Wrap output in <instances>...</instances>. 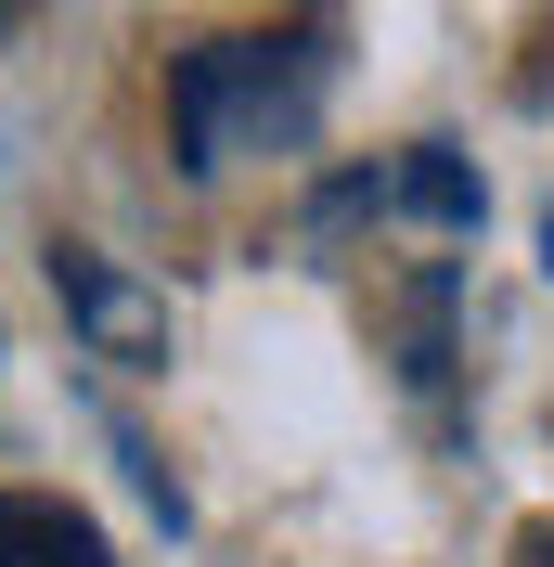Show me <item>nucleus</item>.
<instances>
[{"instance_id":"f257e3e1","label":"nucleus","mask_w":554,"mask_h":567,"mask_svg":"<svg viewBox=\"0 0 554 567\" xmlns=\"http://www.w3.org/2000/svg\"><path fill=\"white\" fill-rule=\"evenodd\" d=\"M52 284H65V322L91 336V361H116V374H168V297H142L116 258L91 246H52Z\"/></svg>"},{"instance_id":"f03ea898","label":"nucleus","mask_w":554,"mask_h":567,"mask_svg":"<svg viewBox=\"0 0 554 567\" xmlns=\"http://www.w3.org/2000/svg\"><path fill=\"white\" fill-rule=\"evenodd\" d=\"M0 567H116L65 491H0Z\"/></svg>"},{"instance_id":"7ed1b4c3","label":"nucleus","mask_w":554,"mask_h":567,"mask_svg":"<svg viewBox=\"0 0 554 567\" xmlns=\"http://www.w3.org/2000/svg\"><path fill=\"white\" fill-rule=\"evenodd\" d=\"M516 555H529V567H554V529H529V542H516Z\"/></svg>"}]
</instances>
